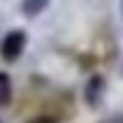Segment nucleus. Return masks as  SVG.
<instances>
[{"instance_id":"nucleus-1","label":"nucleus","mask_w":123,"mask_h":123,"mask_svg":"<svg viewBox=\"0 0 123 123\" xmlns=\"http://www.w3.org/2000/svg\"><path fill=\"white\" fill-rule=\"evenodd\" d=\"M25 44H27V33L19 30V27H14V30H8L0 38V57H3L6 63L19 60V55L25 52Z\"/></svg>"},{"instance_id":"nucleus-2","label":"nucleus","mask_w":123,"mask_h":123,"mask_svg":"<svg viewBox=\"0 0 123 123\" xmlns=\"http://www.w3.org/2000/svg\"><path fill=\"white\" fill-rule=\"evenodd\" d=\"M104 96H107V79H104V74H93L88 79V85H85V104L96 110L101 101H104Z\"/></svg>"},{"instance_id":"nucleus-3","label":"nucleus","mask_w":123,"mask_h":123,"mask_svg":"<svg viewBox=\"0 0 123 123\" xmlns=\"http://www.w3.org/2000/svg\"><path fill=\"white\" fill-rule=\"evenodd\" d=\"M14 98V85H11V77L6 71H0V107H8Z\"/></svg>"},{"instance_id":"nucleus-4","label":"nucleus","mask_w":123,"mask_h":123,"mask_svg":"<svg viewBox=\"0 0 123 123\" xmlns=\"http://www.w3.org/2000/svg\"><path fill=\"white\" fill-rule=\"evenodd\" d=\"M49 6V0H22V14L25 17H38Z\"/></svg>"},{"instance_id":"nucleus-5","label":"nucleus","mask_w":123,"mask_h":123,"mask_svg":"<svg viewBox=\"0 0 123 123\" xmlns=\"http://www.w3.org/2000/svg\"><path fill=\"white\" fill-rule=\"evenodd\" d=\"M98 123H123V112H112V115H107V118H101Z\"/></svg>"},{"instance_id":"nucleus-6","label":"nucleus","mask_w":123,"mask_h":123,"mask_svg":"<svg viewBox=\"0 0 123 123\" xmlns=\"http://www.w3.org/2000/svg\"><path fill=\"white\" fill-rule=\"evenodd\" d=\"M27 123H57L55 118H49V115H36L33 120H27Z\"/></svg>"},{"instance_id":"nucleus-7","label":"nucleus","mask_w":123,"mask_h":123,"mask_svg":"<svg viewBox=\"0 0 123 123\" xmlns=\"http://www.w3.org/2000/svg\"><path fill=\"white\" fill-rule=\"evenodd\" d=\"M120 19H123V0H120Z\"/></svg>"},{"instance_id":"nucleus-8","label":"nucleus","mask_w":123,"mask_h":123,"mask_svg":"<svg viewBox=\"0 0 123 123\" xmlns=\"http://www.w3.org/2000/svg\"><path fill=\"white\" fill-rule=\"evenodd\" d=\"M120 77H123V66H120Z\"/></svg>"},{"instance_id":"nucleus-9","label":"nucleus","mask_w":123,"mask_h":123,"mask_svg":"<svg viewBox=\"0 0 123 123\" xmlns=\"http://www.w3.org/2000/svg\"><path fill=\"white\" fill-rule=\"evenodd\" d=\"M0 123H6V120H3V118H0Z\"/></svg>"}]
</instances>
